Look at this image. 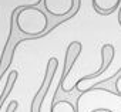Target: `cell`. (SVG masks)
<instances>
[{
	"instance_id": "52a82bcc",
	"label": "cell",
	"mask_w": 121,
	"mask_h": 112,
	"mask_svg": "<svg viewBox=\"0 0 121 112\" xmlns=\"http://www.w3.org/2000/svg\"><path fill=\"white\" fill-rule=\"evenodd\" d=\"M95 13L101 16H110L121 6V0H91Z\"/></svg>"
},
{
	"instance_id": "277c9868",
	"label": "cell",
	"mask_w": 121,
	"mask_h": 112,
	"mask_svg": "<svg viewBox=\"0 0 121 112\" xmlns=\"http://www.w3.org/2000/svg\"><path fill=\"white\" fill-rule=\"evenodd\" d=\"M36 4L41 6L48 14L63 17L70 14L77 4H81V0H40Z\"/></svg>"
},
{
	"instance_id": "7c38bea8",
	"label": "cell",
	"mask_w": 121,
	"mask_h": 112,
	"mask_svg": "<svg viewBox=\"0 0 121 112\" xmlns=\"http://www.w3.org/2000/svg\"><path fill=\"white\" fill-rule=\"evenodd\" d=\"M98 112H105V111H98Z\"/></svg>"
},
{
	"instance_id": "9c48e42d",
	"label": "cell",
	"mask_w": 121,
	"mask_h": 112,
	"mask_svg": "<svg viewBox=\"0 0 121 112\" xmlns=\"http://www.w3.org/2000/svg\"><path fill=\"white\" fill-rule=\"evenodd\" d=\"M51 112H77L76 105L67 99H58L54 101L51 105Z\"/></svg>"
},
{
	"instance_id": "8992f818",
	"label": "cell",
	"mask_w": 121,
	"mask_h": 112,
	"mask_svg": "<svg viewBox=\"0 0 121 112\" xmlns=\"http://www.w3.org/2000/svg\"><path fill=\"white\" fill-rule=\"evenodd\" d=\"M100 52H101V67H100V70H97V71L93 72V74H87V75L81 77L80 80H77L76 84H83V82H86V81H91V80L97 78L98 75H101L103 72H105L107 68L112 64L114 54H115V50H114V45H112V44H104V45L101 47V51H100Z\"/></svg>"
},
{
	"instance_id": "8fae6325",
	"label": "cell",
	"mask_w": 121,
	"mask_h": 112,
	"mask_svg": "<svg viewBox=\"0 0 121 112\" xmlns=\"http://www.w3.org/2000/svg\"><path fill=\"white\" fill-rule=\"evenodd\" d=\"M118 23H120V26H121V6H120V9H118Z\"/></svg>"
},
{
	"instance_id": "5b68a950",
	"label": "cell",
	"mask_w": 121,
	"mask_h": 112,
	"mask_svg": "<svg viewBox=\"0 0 121 112\" xmlns=\"http://www.w3.org/2000/svg\"><path fill=\"white\" fill-rule=\"evenodd\" d=\"M91 89H104V91H108L111 94H115V95L121 96V67L118 68V71L114 75H111L105 80H101V81H95L94 84L84 88L81 92L86 94Z\"/></svg>"
},
{
	"instance_id": "30bf717a",
	"label": "cell",
	"mask_w": 121,
	"mask_h": 112,
	"mask_svg": "<svg viewBox=\"0 0 121 112\" xmlns=\"http://www.w3.org/2000/svg\"><path fill=\"white\" fill-rule=\"evenodd\" d=\"M17 106H19V102L17 101H10L9 105H7V108H6V112H14L17 109Z\"/></svg>"
},
{
	"instance_id": "6da1fadb",
	"label": "cell",
	"mask_w": 121,
	"mask_h": 112,
	"mask_svg": "<svg viewBox=\"0 0 121 112\" xmlns=\"http://www.w3.org/2000/svg\"><path fill=\"white\" fill-rule=\"evenodd\" d=\"M16 9V24L23 34L31 37L33 40H37L51 33L47 20V13L41 6L27 4L19 6Z\"/></svg>"
},
{
	"instance_id": "ba28073f",
	"label": "cell",
	"mask_w": 121,
	"mask_h": 112,
	"mask_svg": "<svg viewBox=\"0 0 121 112\" xmlns=\"http://www.w3.org/2000/svg\"><path fill=\"white\" fill-rule=\"evenodd\" d=\"M76 109L77 112H98V111H105V112H117L112 106H108L105 104H97V105H93L87 102V108H84V104L80 101V98H77L76 101Z\"/></svg>"
},
{
	"instance_id": "3957f363",
	"label": "cell",
	"mask_w": 121,
	"mask_h": 112,
	"mask_svg": "<svg viewBox=\"0 0 121 112\" xmlns=\"http://www.w3.org/2000/svg\"><path fill=\"white\" fill-rule=\"evenodd\" d=\"M58 70V60L56 57L48 58L47 65H46V72H44V78L43 82L39 88V91L36 92L33 101H31V106H30V112H40V105L43 102V99L46 98V95L48 94V91L53 87V81L56 77V72Z\"/></svg>"
},
{
	"instance_id": "7a4b0ae2",
	"label": "cell",
	"mask_w": 121,
	"mask_h": 112,
	"mask_svg": "<svg viewBox=\"0 0 121 112\" xmlns=\"http://www.w3.org/2000/svg\"><path fill=\"white\" fill-rule=\"evenodd\" d=\"M16 13H17V9H14L12 13H10V27H9V37H7V41L4 44V48H3V52L0 55V81H2L6 75V72L9 71L12 63H13V58H14V52H16V47L17 44L23 43V41H29V40H33L31 37L23 34L17 24H16Z\"/></svg>"
}]
</instances>
